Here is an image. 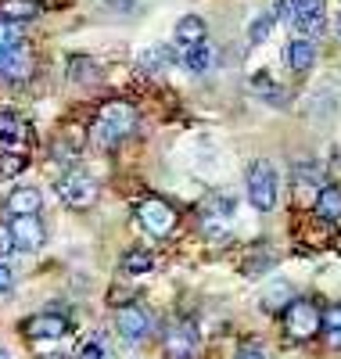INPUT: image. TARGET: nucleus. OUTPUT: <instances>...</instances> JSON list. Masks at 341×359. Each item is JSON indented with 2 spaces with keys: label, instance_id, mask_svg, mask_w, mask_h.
Wrapping results in <instances>:
<instances>
[{
  "label": "nucleus",
  "instance_id": "34",
  "mask_svg": "<svg viewBox=\"0 0 341 359\" xmlns=\"http://www.w3.org/2000/svg\"><path fill=\"white\" fill-rule=\"evenodd\" d=\"M47 359H69V355H65V352H58V355H47Z\"/></svg>",
  "mask_w": 341,
  "mask_h": 359
},
{
  "label": "nucleus",
  "instance_id": "32",
  "mask_svg": "<svg viewBox=\"0 0 341 359\" xmlns=\"http://www.w3.org/2000/svg\"><path fill=\"white\" fill-rule=\"evenodd\" d=\"M327 345L330 348H341V331H327Z\"/></svg>",
  "mask_w": 341,
  "mask_h": 359
},
{
  "label": "nucleus",
  "instance_id": "33",
  "mask_svg": "<svg viewBox=\"0 0 341 359\" xmlns=\"http://www.w3.org/2000/svg\"><path fill=\"white\" fill-rule=\"evenodd\" d=\"M0 359H15V355H11L8 348H0Z\"/></svg>",
  "mask_w": 341,
  "mask_h": 359
},
{
  "label": "nucleus",
  "instance_id": "28",
  "mask_svg": "<svg viewBox=\"0 0 341 359\" xmlns=\"http://www.w3.org/2000/svg\"><path fill=\"white\" fill-rule=\"evenodd\" d=\"M273 18L276 22H291V0H273Z\"/></svg>",
  "mask_w": 341,
  "mask_h": 359
},
{
  "label": "nucleus",
  "instance_id": "3",
  "mask_svg": "<svg viewBox=\"0 0 341 359\" xmlns=\"http://www.w3.org/2000/svg\"><path fill=\"white\" fill-rule=\"evenodd\" d=\"M284 331L295 341H309L323 331V309L313 302V298H295V302L284 309Z\"/></svg>",
  "mask_w": 341,
  "mask_h": 359
},
{
  "label": "nucleus",
  "instance_id": "30",
  "mask_svg": "<svg viewBox=\"0 0 341 359\" xmlns=\"http://www.w3.org/2000/svg\"><path fill=\"white\" fill-rule=\"evenodd\" d=\"M108 8H119V11H133L137 8V0H105Z\"/></svg>",
  "mask_w": 341,
  "mask_h": 359
},
{
  "label": "nucleus",
  "instance_id": "16",
  "mask_svg": "<svg viewBox=\"0 0 341 359\" xmlns=\"http://www.w3.org/2000/svg\"><path fill=\"white\" fill-rule=\"evenodd\" d=\"M316 216L323 219V223H341V187H334V184H323L320 187V198H316Z\"/></svg>",
  "mask_w": 341,
  "mask_h": 359
},
{
  "label": "nucleus",
  "instance_id": "7",
  "mask_svg": "<svg viewBox=\"0 0 341 359\" xmlns=\"http://www.w3.org/2000/svg\"><path fill=\"white\" fill-rule=\"evenodd\" d=\"M166 359H194L198 355V331L191 320H173L162 338Z\"/></svg>",
  "mask_w": 341,
  "mask_h": 359
},
{
  "label": "nucleus",
  "instance_id": "14",
  "mask_svg": "<svg viewBox=\"0 0 341 359\" xmlns=\"http://www.w3.org/2000/svg\"><path fill=\"white\" fill-rule=\"evenodd\" d=\"M288 65H291V72H298V76L313 72V65H316V43L309 40V36L291 40V43H288Z\"/></svg>",
  "mask_w": 341,
  "mask_h": 359
},
{
  "label": "nucleus",
  "instance_id": "1",
  "mask_svg": "<svg viewBox=\"0 0 341 359\" xmlns=\"http://www.w3.org/2000/svg\"><path fill=\"white\" fill-rule=\"evenodd\" d=\"M137 130V108L126 104V101H108L98 118H94V126H90V140H94V147H101V151H108V147L122 144L130 133Z\"/></svg>",
  "mask_w": 341,
  "mask_h": 359
},
{
  "label": "nucleus",
  "instance_id": "17",
  "mask_svg": "<svg viewBox=\"0 0 341 359\" xmlns=\"http://www.w3.org/2000/svg\"><path fill=\"white\" fill-rule=\"evenodd\" d=\"M36 15H44V8H40V0H0V18L4 22H29V18H36Z\"/></svg>",
  "mask_w": 341,
  "mask_h": 359
},
{
  "label": "nucleus",
  "instance_id": "35",
  "mask_svg": "<svg viewBox=\"0 0 341 359\" xmlns=\"http://www.w3.org/2000/svg\"><path fill=\"white\" fill-rule=\"evenodd\" d=\"M337 36H341V15H337Z\"/></svg>",
  "mask_w": 341,
  "mask_h": 359
},
{
  "label": "nucleus",
  "instance_id": "31",
  "mask_svg": "<svg viewBox=\"0 0 341 359\" xmlns=\"http://www.w3.org/2000/svg\"><path fill=\"white\" fill-rule=\"evenodd\" d=\"M237 359H266V355H262L259 348H241V352H237Z\"/></svg>",
  "mask_w": 341,
  "mask_h": 359
},
{
  "label": "nucleus",
  "instance_id": "23",
  "mask_svg": "<svg viewBox=\"0 0 341 359\" xmlns=\"http://www.w3.org/2000/svg\"><path fill=\"white\" fill-rule=\"evenodd\" d=\"M101 76V69L90 62V57H69V79L76 83H94Z\"/></svg>",
  "mask_w": 341,
  "mask_h": 359
},
{
  "label": "nucleus",
  "instance_id": "6",
  "mask_svg": "<svg viewBox=\"0 0 341 359\" xmlns=\"http://www.w3.org/2000/svg\"><path fill=\"white\" fill-rule=\"evenodd\" d=\"M115 331L122 334V341L130 345H140L147 334H151V313L137 302H126L115 309Z\"/></svg>",
  "mask_w": 341,
  "mask_h": 359
},
{
  "label": "nucleus",
  "instance_id": "5",
  "mask_svg": "<svg viewBox=\"0 0 341 359\" xmlns=\"http://www.w3.org/2000/svg\"><path fill=\"white\" fill-rule=\"evenodd\" d=\"M58 194H61V201H65L69 208H90L98 201V180L90 172H83V169H72L69 176H61Z\"/></svg>",
  "mask_w": 341,
  "mask_h": 359
},
{
  "label": "nucleus",
  "instance_id": "24",
  "mask_svg": "<svg viewBox=\"0 0 341 359\" xmlns=\"http://www.w3.org/2000/svg\"><path fill=\"white\" fill-rule=\"evenodd\" d=\"M25 40H22V29L15 22H4L0 18V54H8V50H18Z\"/></svg>",
  "mask_w": 341,
  "mask_h": 359
},
{
  "label": "nucleus",
  "instance_id": "26",
  "mask_svg": "<svg viewBox=\"0 0 341 359\" xmlns=\"http://www.w3.org/2000/svg\"><path fill=\"white\" fill-rule=\"evenodd\" d=\"M323 331H341V306H330L323 313Z\"/></svg>",
  "mask_w": 341,
  "mask_h": 359
},
{
  "label": "nucleus",
  "instance_id": "20",
  "mask_svg": "<svg viewBox=\"0 0 341 359\" xmlns=\"http://www.w3.org/2000/svg\"><path fill=\"white\" fill-rule=\"evenodd\" d=\"M154 269V255L144 252V248H133L122 255V273H130V277H140V273H151Z\"/></svg>",
  "mask_w": 341,
  "mask_h": 359
},
{
  "label": "nucleus",
  "instance_id": "12",
  "mask_svg": "<svg viewBox=\"0 0 341 359\" xmlns=\"http://www.w3.org/2000/svg\"><path fill=\"white\" fill-rule=\"evenodd\" d=\"M173 36H176V43H180L183 50H187V47L205 43L208 25H205V18H201V15H183V18L176 22V29H173Z\"/></svg>",
  "mask_w": 341,
  "mask_h": 359
},
{
  "label": "nucleus",
  "instance_id": "15",
  "mask_svg": "<svg viewBox=\"0 0 341 359\" xmlns=\"http://www.w3.org/2000/svg\"><path fill=\"white\" fill-rule=\"evenodd\" d=\"M40 208H44V198H40L36 187H18V191H11V198H8V212H11V216H36Z\"/></svg>",
  "mask_w": 341,
  "mask_h": 359
},
{
  "label": "nucleus",
  "instance_id": "18",
  "mask_svg": "<svg viewBox=\"0 0 341 359\" xmlns=\"http://www.w3.org/2000/svg\"><path fill=\"white\" fill-rule=\"evenodd\" d=\"M291 302H295V291H291L288 280H273V284L262 291V309H266V313H284Z\"/></svg>",
  "mask_w": 341,
  "mask_h": 359
},
{
  "label": "nucleus",
  "instance_id": "25",
  "mask_svg": "<svg viewBox=\"0 0 341 359\" xmlns=\"http://www.w3.org/2000/svg\"><path fill=\"white\" fill-rule=\"evenodd\" d=\"M79 359H108V348L101 338H90L83 348H79Z\"/></svg>",
  "mask_w": 341,
  "mask_h": 359
},
{
  "label": "nucleus",
  "instance_id": "22",
  "mask_svg": "<svg viewBox=\"0 0 341 359\" xmlns=\"http://www.w3.org/2000/svg\"><path fill=\"white\" fill-rule=\"evenodd\" d=\"M295 194H298L302 201H313V205H316L320 191H316V172H313V169H295Z\"/></svg>",
  "mask_w": 341,
  "mask_h": 359
},
{
  "label": "nucleus",
  "instance_id": "8",
  "mask_svg": "<svg viewBox=\"0 0 341 359\" xmlns=\"http://www.w3.org/2000/svg\"><path fill=\"white\" fill-rule=\"evenodd\" d=\"M69 316L65 313H36L22 323L25 338H44V341H54V338H65L69 334Z\"/></svg>",
  "mask_w": 341,
  "mask_h": 359
},
{
  "label": "nucleus",
  "instance_id": "10",
  "mask_svg": "<svg viewBox=\"0 0 341 359\" xmlns=\"http://www.w3.org/2000/svg\"><path fill=\"white\" fill-rule=\"evenodd\" d=\"M11 237H15V248H22V252H36V248H44V223H40V216H15L11 223Z\"/></svg>",
  "mask_w": 341,
  "mask_h": 359
},
{
  "label": "nucleus",
  "instance_id": "2",
  "mask_svg": "<svg viewBox=\"0 0 341 359\" xmlns=\"http://www.w3.org/2000/svg\"><path fill=\"white\" fill-rule=\"evenodd\" d=\"M244 187H248V201H252L259 212H273L276 208V194H281V180H276V169L266 158H255L248 165L244 176Z\"/></svg>",
  "mask_w": 341,
  "mask_h": 359
},
{
  "label": "nucleus",
  "instance_id": "4",
  "mask_svg": "<svg viewBox=\"0 0 341 359\" xmlns=\"http://www.w3.org/2000/svg\"><path fill=\"white\" fill-rule=\"evenodd\" d=\"M137 223L151 233V237H169L176 230V208L162 198H144L137 205Z\"/></svg>",
  "mask_w": 341,
  "mask_h": 359
},
{
  "label": "nucleus",
  "instance_id": "11",
  "mask_svg": "<svg viewBox=\"0 0 341 359\" xmlns=\"http://www.w3.org/2000/svg\"><path fill=\"white\" fill-rule=\"evenodd\" d=\"M291 22L298 33L316 36L323 29V0H291Z\"/></svg>",
  "mask_w": 341,
  "mask_h": 359
},
{
  "label": "nucleus",
  "instance_id": "13",
  "mask_svg": "<svg viewBox=\"0 0 341 359\" xmlns=\"http://www.w3.org/2000/svg\"><path fill=\"white\" fill-rule=\"evenodd\" d=\"M176 62H180V54H176L169 43H154V47H147V50L140 54V72H147V76H159V72L173 69Z\"/></svg>",
  "mask_w": 341,
  "mask_h": 359
},
{
  "label": "nucleus",
  "instance_id": "21",
  "mask_svg": "<svg viewBox=\"0 0 341 359\" xmlns=\"http://www.w3.org/2000/svg\"><path fill=\"white\" fill-rule=\"evenodd\" d=\"M273 29H276L273 11H262V15H255V18H252V25H248V40H252V43L259 47V43H266V40H269Z\"/></svg>",
  "mask_w": 341,
  "mask_h": 359
},
{
  "label": "nucleus",
  "instance_id": "27",
  "mask_svg": "<svg viewBox=\"0 0 341 359\" xmlns=\"http://www.w3.org/2000/svg\"><path fill=\"white\" fill-rule=\"evenodd\" d=\"M15 252V237H11V226L0 223V255H11Z\"/></svg>",
  "mask_w": 341,
  "mask_h": 359
},
{
  "label": "nucleus",
  "instance_id": "19",
  "mask_svg": "<svg viewBox=\"0 0 341 359\" xmlns=\"http://www.w3.org/2000/svg\"><path fill=\"white\" fill-rule=\"evenodd\" d=\"M180 65L187 72H194V76H205L212 69V43H198V47L180 50Z\"/></svg>",
  "mask_w": 341,
  "mask_h": 359
},
{
  "label": "nucleus",
  "instance_id": "9",
  "mask_svg": "<svg viewBox=\"0 0 341 359\" xmlns=\"http://www.w3.org/2000/svg\"><path fill=\"white\" fill-rule=\"evenodd\" d=\"M33 69H36V62H33V54H29L25 47L0 54V83L18 86V83H25L29 76H33Z\"/></svg>",
  "mask_w": 341,
  "mask_h": 359
},
{
  "label": "nucleus",
  "instance_id": "29",
  "mask_svg": "<svg viewBox=\"0 0 341 359\" xmlns=\"http://www.w3.org/2000/svg\"><path fill=\"white\" fill-rule=\"evenodd\" d=\"M11 287H15V273H11V266H8V262H0V294L11 291Z\"/></svg>",
  "mask_w": 341,
  "mask_h": 359
}]
</instances>
